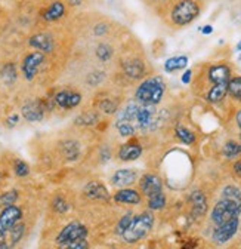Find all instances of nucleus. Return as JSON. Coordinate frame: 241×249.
Returning <instances> with one entry per match:
<instances>
[{"instance_id":"42","label":"nucleus","mask_w":241,"mask_h":249,"mask_svg":"<svg viewBox=\"0 0 241 249\" xmlns=\"http://www.w3.org/2000/svg\"><path fill=\"white\" fill-rule=\"evenodd\" d=\"M18 120H19V116H18V114H12V116H9V117L6 119V126L14 128L15 124L18 123Z\"/></svg>"},{"instance_id":"21","label":"nucleus","mask_w":241,"mask_h":249,"mask_svg":"<svg viewBox=\"0 0 241 249\" xmlns=\"http://www.w3.org/2000/svg\"><path fill=\"white\" fill-rule=\"evenodd\" d=\"M59 150H61L63 158L68 162H74L79 159L80 156V144L74 140H65L59 145Z\"/></svg>"},{"instance_id":"27","label":"nucleus","mask_w":241,"mask_h":249,"mask_svg":"<svg viewBox=\"0 0 241 249\" xmlns=\"http://www.w3.org/2000/svg\"><path fill=\"white\" fill-rule=\"evenodd\" d=\"M228 93L235 101L241 103V76H234V77L229 79V82H228Z\"/></svg>"},{"instance_id":"40","label":"nucleus","mask_w":241,"mask_h":249,"mask_svg":"<svg viewBox=\"0 0 241 249\" xmlns=\"http://www.w3.org/2000/svg\"><path fill=\"white\" fill-rule=\"evenodd\" d=\"M64 249H89V243H87V239H80V240L70 243Z\"/></svg>"},{"instance_id":"5","label":"nucleus","mask_w":241,"mask_h":249,"mask_svg":"<svg viewBox=\"0 0 241 249\" xmlns=\"http://www.w3.org/2000/svg\"><path fill=\"white\" fill-rule=\"evenodd\" d=\"M240 213H241V202L222 197L212 211V221L216 226H219L232 220V218H238Z\"/></svg>"},{"instance_id":"6","label":"nucleus","mask_w":241,"mask_h":249,"mask_svg":"<svg viewBox=\"0 0 241 249\" xmlns=\"http://www.w3.org/2000/svg\"><path fill=\"white\" fill-rule=\"evenodd\" d=\"M80 239H87V229L81 223L73 221L59 231V234L56 236V245L61 249H64L70 243L80 240Z\"/></svg>"},{"instance_id":"26","label":"nucleus","mask_w":241,"mask_h":249,"mask_svg":"<svg viewBox=\"0 0 241 249\" xmlns=\"http://www.w3.org/2000/svg\"><path fill=\"white\" fill-rule=\"evenodd\" d=\"M95 55H96V58H98L99 61L107 62V61H110V59L112 58L114 49H112V46L108 45L107 42H101V43H98V46L95 48Z\"/></svg>"},{"instance_id":"29","label":"nucleus","mask_w":241,"mask_h":249,"mask_svg":"<svg viewBox=\"0 0 241 249\" xmlns=\"http://www.w3.org/2000/svg\"><path fill=\"white\" fill-rule=\"evenodd\" d=\"M117 103L114 100H110V98H105V100H101L98 104H96V108L99 113H104V114H115L117 113Z\"/></svg>"},{"instance_id":"16","label":"nucleus","mask_w":241,"mask_h":249,"mask_svg":"<svg viewBox=\"0 0 241 249\" xmlns=\"http://www.w3.org/2000/svg\"><path fill=\"white\" fill-rule=\"evenodd\" d=\"M28 45L43 53H50L55 48L53 37L48 33H37V35L32 36L28 39Z\"/></svg>"},{"instance_id":"14","label":"nucleus","mask_w":241,"mask_h":249,"mask_svg":"<svg viewBox=\"0 0 241 249\" xmlns=\"http://www.w3.org/2000/svg\"><path fill=\"white\" fill-rule=\"evenodd\" d=\"M21 114L27 122H40L45 117V106L42 101H30L22 106Z\"/></svg>"},{"instance_id":"31","label":"nucleus","mask_w":241,"mask_h":249,"mask_svg":"<svg viewBox=\"0 0 241 249\" xmlns=\"http://www.w3.org/2000/svg\"><path fill=\"white\" fill-rule=\"evenodd\" d=\"M224 154L226 156L228 159H234L237 156L241 154V144L235 142V141H228L224 145Z\"/></svg>"},{"instance_id":"28","label":"nucleus","mask_w":241,"mask_h":249,"mask_svg":"<svg viewBox=\"0 0 241 249\" xmlns=\"http://www.w3.org/2000/svg\"><path fill=\"white\" fill-rule=\"evenodd\" d=\"M175 132H176V137H177L180 141H182L184 144H187V145H191V144L195 142V134H194L193 131H190L188 128L177 126Z\"/></svg>"},{"instance_id":"2","label":"nucleus","mask_w":241,"mask_h":249,"mask_svg":"<svg viewBox=\"0 0 241 249\" xmlns=\"http://www.w3.org/2000/svg\"><path fill=\"white\" fill-rule=\"evenodd\" d=\"M166 92V83L161 76L145 79L135 90V101L142 106H157Z\"/></svg>"},{"instance_id":"48","label":"nucleus","mask_w":241,"mask_h":249,"mask_svg":"<svg viewBox=\"0 0 241 249\" xmlns=\"http://www.w3.org/2000/svg\"><path fill=\"white\" fill-rule=\"evenodd\" d=\"M0 249H11V246L8 245V242L0 240Z\"/></svg>"},{"instance_id":"4","label":"nucleus","mask_w":241,"mask_h":249,"mask_svg":"<svg viewBox=\"0 0 241 249\" xmlns=\"http://www.w3.org/2000/svg\"><path fill=\"white\" fill-rule=\"evenodd\" d=\"M200 15V5L195 0H179L170 12V19L175 25L184 27L191 24Z\"/></svg>"},{"instance_id":"24","label":"nucleus","mask_w":241,"mask_h":249,"mask_svg":"<svg viewBox=\"0 0 241 249\" xmlns=\"http://www.w3.org/2000/svg\"><path fill=\"white\" fill-rule=\"evenodd\" d=\"M98 122H99V113L94 111V110L80 113L74 120L77 126H94V124H96Z\"/></svg>"},{"instance_id":"34","label":"nucleus","mask_w":241,"mask_h":249,"mask_svg":"<svg viewBox=\"0 0 241 249\" xmlns=\"http://www.w3.org/2000/svg\"><path fill=\"white\" fill-rule=\"evenodd\" d=\"M222 197L241 202V190L238 189V187H235V185H226L225 189L222 190Z\"/></svg>"},{"instance_id":"45","label":"nucleus","mask_w":241,"mask_h":249,"mask_svg":"<svg viewBox=\"0 0 241 249\" xmlns=\"http://www.w3.org/2000/svg\"><path fill=\"white\" fill-rule=\"evenodd\" d=\"M234 171L238 177H241V162H235L234 163Z\"/></svg>"},{"instance_id":"37","label":"nucleus","mask_w":241,"mask_h":249,"mask_svg":"<svg viewBox=\"0 0 241 249\" xmlns=\"http://www.w3.org/2000/svg\"><path fill=\"white\" fill-rule=\"evenodd\" d=\"M102 80H104V73L102 71H98V70L89 73L87 77H86V83L89 86H98V85L102 83Z\"/></svg>"},{"instance_id":"50","label":"nucleus","mask_w":241,"mask_h":249,"mask_svg":"<svg viewBox=\"0 0 241 249\" xmlns=\"http://www.w3.org/2000/svg\"><path fill=\"white\" fill-rule=\"evenodd\" d=\"M0 179H2V174H0Z\"/></svg>"},{"instance_id":"17","label":"nucleus","mask_w":241,"mask_h":249,"mask_svg":"<svg viewBox=\"0 0 241 249\" xmlns=\"http://www.w3.org/2000/svg\"><path fill=\"white\" fill-rule=\"evenodd\" d=\"M125 74L130 79H142L145 76V64L138 58H128L122 62Z\"/></svg>"},{"instance_id":"8","label":"nucleus","mask_w":241,"mask_h":249,"mask_svg":"<svg viewBox=\"0 0 241 249\" xmlns=\"http://www.w3.org/2000/svg\"><path fill=\"white\" fill-rule=\"evenodd\" d=\"M43 62H45L43 52L34 51V52L27 53L22 59V64H21V71H22V76L25 77V80H33Z\"/></svg>"},{"instance_id":"44","label":"nucleus","mask_w":241,"mask_h":249,"mask_svg":"<svg viewBox=\"0 0 241 249\" xmlns=\"http://www.w3.org/2000/svg\"><path fill=\"white\" fill-rule=\"evenodd\" d=\"M201 33L203 35H210V33H213V27L212 25H204L201 28Z\"/></svg>"},{"instance_id":"23","label":"nucleus","mask_w":241,"mask_h":249,"mask_svg":"<svg viewBox=\"0 0 241 249\" xmlns=\"http://www.w3.org/2000/svg\"><path fill=\"white\" fill-rule=\"evenodd\" d=\"M188 66V56L185 55H177L172 56L164 62V71L167 73H175L177 70H182Z\"/></svg>"},{"instance_id":"36","label":"nucleus","mask_w":241,"mask_h":249,"mask_svg":"<svg viewBox=\"0 0 241 249\" xmlns=\"http://www.w3.org/2000/svg\"><path fill=\"white\" fill-rule=\"evenodd\" d=\"M14 172H15L16 177L24 178V177H27V175L30 174V166H28V163H25L24 160L16 159V160L14 162Z\"/></svg>"},{"instance_id":"43","label":"nucleus","mask_w":241,"mask_h":249,"mask_svg":"<svg viewBox=\"0 0 241 249\" xmlns=\"http://www.w3.org/2000/svg\"><path fill=\"white\" fill-rule=\"evenodd\" d=\"M191 77H193V71H191V70H187V71L182 74V83L188 85V83L191 82Z\"/></svg>"},{"instance_id":"30","label":"nucleus","mask_w":241,"mask_h":249,"mask_svg":"<svg viewBox=\"0 0 241 249\" xmlns=\"http://www.w3.org/2000/svg\"><path fill=\"white\" fill-rule=\"evenodd\" d=\"M166 206V196L164 193H157L151 197H148V208L151 211H160Z\"/></svg>"},{"instance_id":"12","label":"nucleus","mask_w":241,"mask_h":249,"mask_svg":"<svg viewBox=\"0 0 241 249\" xmlns=\"http://www.w3.org/2000/svg\"><path fill=\"white\" fill-rule=\"evenodd\" d=\"M84 196L90 200H98V202H108L110 200V193L107 190V187L99 182V181H90L86 184L84 190H83Z\"/></svg>"},{"instance_id":"18","label":"nucleus","mask_w":241,"mask_h":249,"mask_svg":"<svg viewBox=\"0 0 241 249\" xmlns=\"http://www.w3.org/2000/svg\"><path fill=\"white\" fill-rule=\"evenodd\" d=\"M136 181V171L135 169H118L112 177L111 182L120 189H126V187L132 185Z\"/></svg>"},{"instance_id":"33","label":"nucleus","mask_w":241,"mask_h":249,"mask_svg":"<svg viewBox=\"0 0 241 249\" xmlns=\"http://www.w3.org/2000/svg\"><path fill=\"white\" fill-rule=\"evenodd\" d=\"M11 242L12 245H16L19 243V240L24 237V233H25V226L24 223H16L12 229H11Z\"/></svg>"},{"instance_id":"7","label":"nucleus","mask_w":241,"mask_h":249,"mask_svg":"<svg viewBox=\"0 0 241 249\" xmlns=\"http://www.w3.org/2000/svg\"><path fill=\"white\" fill-rule=\"evenodd\" d=\"M22 218V209L16 205H9L5 206L3 211L0 212V237H5L11 229L19 223Z\"/></svg>"},{"instance_id":"46","label":"nucleus","mask_w":241,"mask_h":249,"mask_svg":"<svg viewBox=\"0 0 241 249\" xmlns=\"http://www.w3.org/2000/svg\"><path fill=\"white\" fill-rule=\"evenodd\" d=\"M70 3V6H80L83 3V0H67Z\"/></svg>"},{"instance_id":"1","label":"nucleus","mask_w":241,"mask_h":249,"mask_svg":"<svg viewBox=\"0 0 241 249\" xmlns=\"http://www.w3.org/2000/svg\"><path fill=\"white\" fill-rule=\"evenodd\" d=\"M115 114L117 119L130 122L136 131H153L160 123V116L154 106H142L136 101L129 103L122 111Z\"/></svg>"},{"instance_id":"13","label":"nucleus","mask_w":241,"mask_h":249,"mask_svg":"<svg viewBox=\"0 0 241 249\" xmlns=\"http://www.w3.org/2000/svg\"><path fill=\"white\" fill-rule=\"evenodd\" d=\"M209 80L213 86H228L231 79V70L226 64H215L209 69Z\"/></svg>"},{"instance_id":"32","label":"nucleus","mask_w":241,"mask_h":249,"mask_svg":"<svg viewBox=\"0 0 241 249\" xmlns=\"http://www.w3.org/2000/svg\"><path fill=\"white\" fill-rule=\"evenodd\" d=\"M52 208L58 213H65L70 211V203L63 196H55V199L52 200Z\"/></svg>"},{"instance_id":"10","label":"nucleus","mask_w":241,"mask_h":249,"mask_svg":"<svg viewBox=\"0 0 241 249\" xmlns=\"http://www.w3.org/2000/svg\"><path fill=\"white\" fill-rule=\"evenodd\" d=\"M238 227H240V220H238V218H232V220H229V221H226L224 224L216 226V229L212 233L213 242L216 245L226 243L228 240H231L235 236V233L238 231Z\"/></svg>"},{"instance_id":"41","label":"nucleus","mask_w":241,"mask_h":249,"mask_svg":"<svg viewBox=\"0 0 241 249\" xmlns=\"http://www.w3.org/2000/svg\"><path fill=\"white\" fill-rule=\"evenodd\" d=\"M108 28H110V27H108L105 22H104V24L99 22V24H96V25L94 27V35H95V36H104V35L108 33Z\"/></svg>"},{"instance_id":"19","label":"nucleus","mask_w":241,"mask_h":249,"mask_svg":"<svg viewBox=\"0 0 241 249\" xmlns=\"http://www.w3.org/2000/svg\"><path fill=\"white\" fill-rule=\"evenodd\" d=\"M114 200L117 203H123V205H139L142 200V196L139 192L133 190V189H120L117 193H114Z\"/></svg>"},{"instance_id":"9","label":"nucleus","mask_w":241,"mask_h":249,"mask_svg":"<svg viewBox=\"0 0 241 249\" xmlns=\"http://www.w3.org/2000/svg\"><path fill=\"white\" fill-rule=\"evenodd\" d=\"M53 103L63 110H73L81 103V93L73 89H61L55 93Z\"/></svg>"},{"instance_id":"49","label":"nucleus","mask_w":241,"mask_h":249,"mask_svg":"<svg viewBox=\"0 0 241 249\" xmlns=\"http://www.w3.org/2000/svg\"><path fill=\"white\" fill-rule=\"evenodd\" d=\"M237 51H240V52H241V40H240V43L237 45Z\"/></svg>"},{"instance_id":"22","label":"nucleus","mask_w":241,"mask_h":249,"mask_svg":"<svg viewBox=\"0 0 241 249\" xmlns=\"http://www.w3.org/2000/svg\"><path fill=\"white\" fill-rule=\"evenodd\" d=\"M190 202L193 205V213L195 216H201L207 211V199L203 192L195 190L190 195Z\"/></svg>"},{"instance_id":"38","label":"nucleus","mask_w":241,"mask_h":249,"mask_svg":"<svg viewBox=\"0 0 241 249\" xmlns=\"http://www.w3.org/2000/svg\"><path fill=\"white\" fill-rule=\"evenodd\" d=\"M18 199V192L16 190H11V192H6L0 196V203L3 206H9V205H15Z\"/></svg>"},{"instance_id":"25","label":"nucleus","mask_w":241,"mask_h":249,"mask_svg":"<svg viewBox=\"0 0 241 249\" xmlns=\"http://www.w3.org/2000/svg\"><path fill=\"white\" fill-rule=\"evenodd\" d=\"M115 129H117V132L120 134V137H125V138L133 137V135L138 132L136 128L133 126V124H132L130 122L123 120V119H117V120H115Z\"/></svg>"},{"instance_id":"39","label":"nucleus","mask_w":241,"mask_h":249,"mask_svg":"<svg viewBox=\"0 0 241 249\" xmlns=\"http://www.w3.org/2000/svg\"><path fill=\"white\" fill-rule=\"evenodd\" d=\"M132 220H133V215L129 212V213H126L122 220L118 221V226H117V233L118 234H123V231L130 226V223H132Z\"/></svg>"},{"instance_id":"11","label":"nucleus","mask_w":241,"mask_h":249,"mask_svg":"<svg viewBox=\"0 0 241 249\" xmlns=\"http://www.w3.org/2000/svg\"><path fill=\"white\" fill-rule=\"evenodd\" d=\"M139 189L144 196L151 197V196L163 192V181L156 174H145L139 181Z\"/></svg>"},{"instance_id":"3","label":"nucleus","mask_w":241,"mask_h":249,"mask_svg":"<svg viewBox=\"0 0 241 249\" xmlns=\"http://www.w3.org/2000/svg\"><path fill=\"white\" fill-rule=\"evenodd\" d=\"M154 226V216L149 212H142L136 216H133V220L130 226L123 231L122 237L128 243H135L141 239H144L149 231H151Z\"/></svg>"},{"instance_id":"35","label":"nucleus","mask_w":241,"mask_h":249,"mask_svg":"<svg viewBox=\"0 0 241 249\" xmlns=\"http://www.w3.org/2000/svg\"><path fill=\"white\" fill-rule=\"evenodd\" d=\"M2 79L6 82V83H12L16 80V69L14 64H6L3 69H2Z\"/></svg>"},{"instance_id":"15","label":"nucleus","mask_w":241,"mask_h":249,"mask_svg":"<svg viewBox=\"0 0 241 249\" xmlns=\"http://www.w3.org/2000/svg\"><path fill=\"white\" fill-rule=\"evenodd\" d=\"M142 145L136 141H129L126 144H123L122 147L118 148V159L122 162H132V160H136L142 156Z\"/></svg>"},{"instance_id":"47","label":"nucleus","mask_w":241,"mask_h":249,"mask_svg":"<svg viewBox=\"0 0 241 249\" xmlns=\"http://www.w3.org/2000/svg\"><path fill=\"white\" fill-rule=\"evenodd\" d=\"M235 120H237V124H238V128L241 129V108L238 110L237 116H235Z\"/></svg>"},{"instance_id":"20","label":"nucleus","mask_w":241,"mask_h":249,"mask_svg":"<svg viewBox=\"0 0 241 249\" xmlns=\"http://www.w3.org/2000/svg\"><path fill=\"white\" fill-rule=\"evenodd\" d=\"M64 15H65V5L63 2H59V0L50 3L42 14L43 19L48 22H55L58 19H61Z\"/></svg>"},{"instance_id":"51","label":"nucleus","mask_w":241,"mask_h":249,"mask_svg":"<svg viewBox=\"0 0 241 249\" xmlns=\"http://www.w3.org/2000/svg\"><path fill=\"white\" fill-rule=\"evenodd\" d=\"M156 2H161V0H156Z\"/></svg>"}]
</instances>
